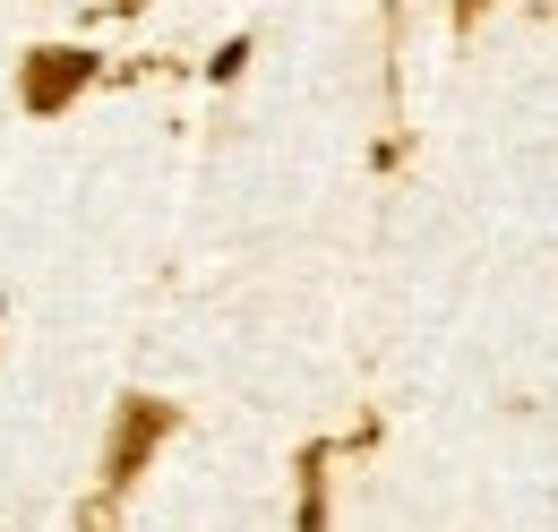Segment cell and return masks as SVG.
<instances>
[{
  "mask_svg": "<svg viewBox=\"0 0 558 532\" xmlns=\"http://www.w3.org/2000/svg\"><path fill=\"white\" fill-rule=\"evenodd\" d=\"M172 430V412L155 396H130V412H121V430H112V481H138V464L155 456V438Z\"/></svg>",
  "mask_w": 558,
  "mask_h": 532,
  "instance_id": "cell-1",
  "label": "cell"
},
{
  "mask_svg": "<svg viewBox=\"0 0 558 532\" xmlns=\"http://www.w3.org/2000/svg\"><path fill=\"white\" fill-rule=\"evenodd\" d=\"M86 52H35V61H26V104H35V112H61V104H70L77 86H86Z\"/></svg>",
  "mask_w": 558,
  "mask_h": 532,
  "instance_id": "cell-2",
  "label": "cell"
},
{
  "mask_svg": "<svg viewBox=\"0 0 558 532\" xmlns=\"http://www.w3.org/2000/svg\"><path fill=\"white\" fill-rule=\"evenodd\" d=\"M464 9H482V0H464Z\"/></svg>",
  "mask_w": 558,
  "mask_h": 532,
  "instance_id": "cell-3",
  "label": "cell"
}]
</instances>
